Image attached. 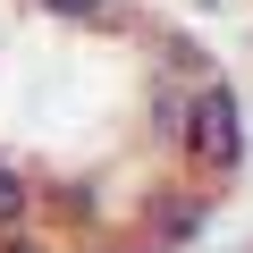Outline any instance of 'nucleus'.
<instances>
[{
	"mask_svg": "<svg viewBox=\"0 0 253 253\" xmlns=\"http://www.w3.org/2000/svg\"><path fill=\"white\" fill-rule=\"evenodd\" d=\"M177 152H186V177H194V186H211V194L236 186V169H245V118H236V93H228L219 68L194 76V93H186Z\"/></svg>",
	"mask_w": 253,
	"mask_h": 253,
	"instance_id": "obj_1",
	"label": "nucleus"
},
{
	"mask_svg": "<svg viewBox=\"0 0 253 253\" xmlns=\"http://www.w3.org/2000/svg\"><path fill=\"white\" fill-rule=\"evenodd\" d=\"M34 219V177L17 161H0V228H26Z\"/></svg>",
	"mask_w": 253,
	"mask_h": 253,
	"instance_id": "obj_2",
	"label": "nucleus"
},
{
	"mask_svg": "<svg viewBox=\"0 0 253 253\" xmlns=\"http://www.w3.org/2000/svg\"><path fill=\"white\" fill-rule=\"evenodd\" d=\"M42 9H59V17H84V26H110V17H126L118 0H42Z\"/></svg>",
	"mask_w": 253,
	"mask_h": 253,
	"instance_id": "obj_3",
	"label": "nucleus"
},
{
	"mask_svg": "<svg viewBox=\"0 0 253 253\" xmlns=\"http://www.w3.org/2000/svg\"><path fill=\"white\" fill-rule=\"evenodd\" d=\"M0 253H59L42 228H0Z\"/></svg>",
	"mask_w": 253,
	"mask_h": 253,
	"instance_id": "obj_4",
	"label": "nucleus"
},
{
	"mask_svg": "<svg viewBox=\"0 0 253 253\" xmlns=\"http://www.w3.org/2000/svg\"><path fill=\"white\" fill-rule=\"evenodd\" d=\"M93 253H144V236H118V245H93Z\"/></svg>",
	"mask_w": 253,
	"mask_h": 253,
	"instance_id": "obj_5",
	"label": "nucleus"
}]
</instances>
